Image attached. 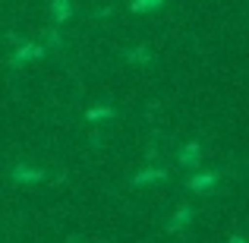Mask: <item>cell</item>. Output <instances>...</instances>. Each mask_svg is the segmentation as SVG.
<instances>
[{"mask_svg": "<svg viewBox=\"0 0 249 243\" xmlns=\"http://www.w3.org/2000/svg\"><path fill=\"white\" fill-rule=\"evenodd\" d=\"M221 177L224 174H218V170H212V174H193L189 177V189L193 193H208L214 183H221Z\"/></svg>", "mask_w": 249, "mask_h": 243, "instance_id": "cell-1", "label": "cell"}, {"mask_svg": "<svg viewBox=\"0 0 249 243\" xmlns=\"http://www.w3.org/2000/svg\"><path fill=\"white\" fill-rule=\"evenodd\" d=\"M41 54H44L41 44H22V48L10 57V63H13V67H22V63H29V60H38Z\"/></svg>", "mask_w": 249, "mask_h": 243, "instance_id": "cell-2", "label": "cell"}, {"mask_svg": "<svg viewBox=\"0 0 249 243\" xmlns=\"http://www.w3.org/2000/svg\"><path fill=\"white\" fill-rule=\"evenodd\" d=\"M177 158H180L183 168H199V161H202V146H199V142H189V146L180 149V155H177Z\"/></svg>", "mask_w": 249, "mask_h": 243, "instance_id": "cell-3", "label": "cell"}, {"mask_svg": "<svg viewBox=\"0 0 249 243\" xmlns=\"http://www.w3.org/2000/svg\"><path fill=\"white\" fill-rule=\"evenodd\" d=\"M51 16H54V22H67L73 16V3L70 0H51Z\"/></svg>", "mask_w": 249, "mask_h": 243, "instance_id": "cell-4", "label": "cell"}, {"mask_svg": "<svg viewBox=\"0 0 249 243\" xmlns=\"http://www.w3.org/2000/svg\"><path fill=\"white\" fill-rule=\"evenodd\" d=\"M189 221H193V208H180V212H177L174 218L167 221V231H170V234H174V231H183Z\"/></svg>", "mask_w": 249, "mask_h": 243, "instance_id": "cell-5", "label": "cell"}, {"mask_svg": "<svg viewBox=\"0 0 249 243\" xmlns=\"http://www.w3.org/2000/svg\"><path fill=\"white\" fill-rule=\"evenodd\" d=\"M13 180H19V183H38V180H44V170H29V168H16L13 170Z\"/></svg>", "mask_w": 249, "mask_h": 243, "instance_id": "cell-6", "label": "cell"}, {"mask_svg": "<svg viewBox=\"0 0 249 243\" xmlns=\"http://www.w3.org/2000/svg\"><path fill=\"white\" fill-rule=\"evenodd\" d=\"M167 177V170L164 168H155V170H142V174H136V187H142V183H152V180H164Z\"/></svg>", "mask_w": 249, "mask_h": 243, "instance_id": "cell-7", "label": "cell"}, {"mask_svg": "<svg viewBox=\"0 0 249 243\" xmlns=\"http://www.w3.org/2000/svg\"><path fill=\"white\" fill-rule=\"evenodd\" d=\"M161 3H164V0H133L129 10H133V13H148V10H158Z\"/></svg>", "mask_w": 249, "mask_h": 243, "instance_id": "cell-8", "label": "cell"}, {"mask_svg": "<svg viewBox=\"0 0 249 243\" xmlns=\"http://www.w3.org/2000/svg\"><path fill=\"white\" fill-rule=\"evenodd\" d=\"M126 60L129 63H148V60H152V51H148V48H136V51L126 54Z\"/></svg>", "mask_w": 249, "mask_h": 243, "instance_id": "cell-9", "label": "cell"}, {"mask_svg": "<svg viewBox=\"0 0 249 243\" xmlns=\"http://www.w3.org/2000/svg\"><path fill=\"white\" fill-rule=\"evenodd\" d=\"M110 114H114L110 108H95V111H89V120L91 123H95V120H110Z\"/></svg>", "mask_w": 249, "mask_h": 243, "instance_id": "cell-10", "label": "cell"}, {"mask_svg": "<svg viewBox=\"0 0 249 243\" xmlns=\"http://www.w3.org/2000/svg\"><path fill=\"white\" fill-rule=\"evenodd\" d=\"M48 41L54 44V48H60V44H63V41H60V35H57V32H51V35H48Z\"/></svg>", "mask_w": 249, "mask_h": 243, "instance_id": "cell-11", "label": "cell"}, {"mask_svg": "<svg viewBox=\"0 0 249 243\" xmlns=\"http://www.w3.org/2000/svg\"><path fill=\"white\" fill-rule=\"evenodd\" d=\"M231 243H246V240L243 237H231Z\"/></svg>", "mask_w": 249, "mask_h": 243, "instance_id": "cell-12", "label": "cell"}]
</instances>
